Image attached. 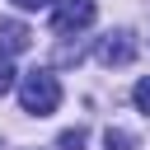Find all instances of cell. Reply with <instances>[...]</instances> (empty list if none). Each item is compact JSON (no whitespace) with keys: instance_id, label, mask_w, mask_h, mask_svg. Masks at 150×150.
I'll use <instances>...</instances> for the list:
<instances>
[{"instance_id":"obj_1","label":"cell","mask_w":150,"mask_h":150,"mask_svg":"<svg viewBox=\"0 0 150 150\" xmlns=\"http://www.w3.org/2000/svg\"><path fill=\"white\" fill-rule=\"evenodd\" d=\"M19 103H23V112H33V117L56 112V103H61L56 75H52V70H28V75L19 80Z\"/></svg>"},{"instance_id":"obj_2","label":"cell","mask_w":150,"mask_h":150,"mask_svg":"<svg viewBox=\"0 0 150 150\" xmlns=\"http://www.w3.org/2000/svg\"><path fill=\"white\" fill-rule=\"evenodd\" d=\"M94 23V0H52V28L56 33H75Z\"/></svg>"},{"instance_id":"obj_3","label":"cell","mask_w":150,"mask_h":150,"mask_svg":"<svg viewBox=\"0 0 150 150\" xmlns=\"http://www.w3.org/2000/svg\"><path fill=\"white\" fill-rule=\"evenodd\" d=\"M136 56V38L131 33H108L103 42H98V61L103 66H127Z\"/></svg>"},{"instance_id":"obj_4","label":"cell","mask_w":150,"mask_h":150,"mask_svg":"<svg viewBox=\"0 0 150 150\" xmlns=\"http://www.w3.org/2000/svg\"><path fill=\"white\" fill-rule=\"evenodd\" d=\"M28 47H33V33H28V23H19V19H0V56L28 52Z\"/></svg>"},{"instance_id":"obj_5","label":"cell","mask_w":150,"mask_h":150,"mask_svg":"<svg viewBox=\"0 0 150 150\" xmlns=\"http://www.w3.org/2000/svg\"><path fill=\"white\" fill-rule=\"evenodd\" d=\"M103 145H108V150H141V145H136V136H131V131H122V127H108V131H103Z\"/></svg>"},{"instance_id":"obj_6","label":"cell","mask_w":150,"mask_h":150,"mask_svg":"<svg viewBox=\"0 0 150 150\" xmlns=\"http://www.w3.org/2000/svg\"><path fill=\"white\" fill-rule=\"evenodd\" d=\"M131 98H136V108H141V112L150 117V75H145V80H141V84L131 89Z\"/></svg>"},{"instance_id":"obj_7","label":"cell","mask_w":150,"mask_h":150,"mask_svg":"<svg viewBox=\"0 0 150 150\" xmlns=\"http://www.w3.org/2000/svg\"><path fill=\"white\" fill-rule=\"evenodd\" d=\"M14 89V66H9V56H0V98Z\"/></svg>"},{"instance_id":"obj_8","label":"cell","mask_w":150,"mask_h":150,"mask_svg":"<svg viewBox=\"0 0 150 150\" xmlns=\"http://www.w3.org/2000/svg\"><path fill=\"white\" fill-rule=\"evenodd\" d=\"M80 145H84V131H80V127L61 131V150H80Z\"/></svg>"},{"instance_id":"obj_9","label":"cell","mask_w":150,"mask_h":150,"mask_svg":"<svg viewBox=\"0 0 150 150\" xmlns=\"http://www.w3.org/2000/svg\"><path fill=\"white\" fill-rule=\"evenodd\" d=\"M14 5H19V9H47L52 0H14Z\"/></svg>"}]
</instances>
